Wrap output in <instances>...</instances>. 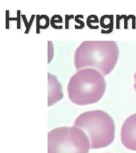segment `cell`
I'll return each mask as SVG.
<instances>
[{"label":"cell","instance_id":"1","mask_svg":"<svg viewBox=\"0 0 136 153\" xmlns=\"http://www.w3.org/2000/svg\"><path fill=\"white\" fill-rule=\"evenodd\" d=\"M119 57L115 41H84L75 51L74 64L77 71L91 68L106 76L114 69Z\"/></svg>","mask_w":136,"mask_h":153},{"label":"cell","instance_id":"2","mask_svg":"<svg viewBox=\"0 0 136 153\" xmlns=\"http://www.w3.org/2000/svg\"><path fill=\"white\" fill-rule=\"evenodd\" d=\"M106 83L96 69H83L71 76L68 85L69 98L74 104L85 105L98 102L103 97Z\"/></svg>","mask_w":136,"mask_h":153},{"label":"cell","instance_id":"3","mask_svg":"<svg viewBox=\"0 0 136 153\" xmlns=\"http://www.w3.org/2000/svg\"><path fill=\"white\" fill-rule=\"evenodd\" d=\"M73 126L86 133L91 149L107 147L114 140V121L102 110L83 112L77 117Z\"/></svg>","mask_w":136,"mask_h":153},{"label":"cell","instance_id":"4","mask_svg":"<svg viewBox=\"0 0 136 153\" xmlns=\"http://www.w3.org/2000/svg\"><path fill=\"white\" fill-rule=\"evenodd\" d=\"M90 149L86 133L76 126L60 127L48 134V153H88Z\"/></svg>","mask_w":136,"mask_h":153},{"label":"cell","instance_id":"5","mask_svg":"<svg viewBox=\"0 0 136 153\" xmlns=\"http://www.w3.org/2000/svg\"><path fill=\"white\" fill-rule=\"evenodd\" d=\"M121 140L126 149L136 151V114L124 121L121 129Z\"/></svg>","mask_w":136,"mask_h":153},{"label":"cell","instance_id":"6","mask_svg":"<svg viewBox=\"0 0 136 153\" xmlns=\"http://www.w3.org/2000/svg\"><path fill=\"white\" fill-rule=\"evenodd\" d=\"M48 106L50 107L63 98L64 95L62 86L59 82L57 77L49 72H48Z\"/></svg>","mask_w":136,"mask_h":153},{"label":"cell","instance_id":"7","mask_svg":"<svg viewBox=\"0 0 136 153\" xmlns=\"http://www.w3.org/2000/svg\"><path fill=\"white\" fill-rule=\"evenodd\" d=\"M100 25L103 28L102 33H109L113 31L114 29V16L104 15L100 19Z\"/></svg>","mask_w":136,"mask_h":153},{"label":"cell","instance_id":"8","mask_svg":"<svg viewBox=\"0 0 136 153\" xmlns=\"http://www.w3.org/2000/svg\"><path fill=\"white\" fill-rule=\"evenodd\" d=\"M36 33H40V29H46L50 24L49 18L46 15H36Z\"/></svg>","mask_w":136,"mask_h":153},{"label":"cell","instance_id":"9","mask_svg":"<svg viewBox=\"0 0 136 153\" xmlns=\"http://www.w3.org/2000/svg\"><path fill=\"white\" fill-rule=\"evenodd\" d=\"M99 22V20L98 19V16L95 15H90L87 17L86 24L87 26L90 29H96V28L94 27L93 24L98 23Z\"/></svg>","mask_w":136,"mask_h":153},{"label":"cell","instance_id":"10","mask_svg":"<svg viewBox=\"0 0 136 153\" xmlns=\"http://www.w3.org/2000/svg\"><path fill=\"white\" fill-rule=\"evenodd\" d=\"M62 18L60 15H54L52 17L51 19V25L52 27L55 29H60L58 27L57 25L58 23H62Z\"/></svg>","mask_w":136,"mask_h":153},{"label":"cell","instance_id":"11","mask_svg":"<svg viewBox=\"0 0 136 153\" xmlns=\"http://www.w3.org/2000/svg\"><path fill=\"white\" fill-rule=\"evenodd\" d=\"M35 16H36L35 15H33V16H31V19H30V23H28V22H27V18H26V16H25V15H22V16H21V17H22V19H23V21L25 23V25L26 27V31H25V33H28V32H29L30 29V28H31V25H32V23H33V19H34V18H35Z\"/></svg>","mask_w":136,"mask_h":153},{"label":"cell","instance_id":"12","mask_svg":"<svg viewBox=\"0 0 136 153\" xmlns=\"http://www.w3.org/2000/svg\"><path fill=\"white\" fill-rule=\"evenodd\" d=\"M84 18L83 16H82V15H77L76 16L74 17L75 21L78 24V26L75 25L76 29H82L84 27L85 23L80 19V18Z\"/></svg>","mask_w":136,"mask_h":153},{"label":"cell","instance_id":"13","mask_svg":"<svg viewBox=\"0 0 136 153\" xmlns=\"http://www.w3.org/2000/svg\"><path fill=\"white\" fill-rule=\"evenodd\" d=\"M74 18V16L73 15H65V29H68L69 28V21H70L71 19Z\"/></svg>","mask_w":136,"mask_h":153},{"label":"cell","instance_id":"14","mask_svg":"<svg viewBox=\"0 0 136 153\" xmlns=\"http://www.w3.org/2000/svg\"><path fill=\"white\" fill-rule=\"evenodd\" d=\"M134 78H135V83L134 84V88H135L136 93V72L135 73V75H134Z\"/></svg>","mask_w":136,"mask_h":153}]
</instances>
